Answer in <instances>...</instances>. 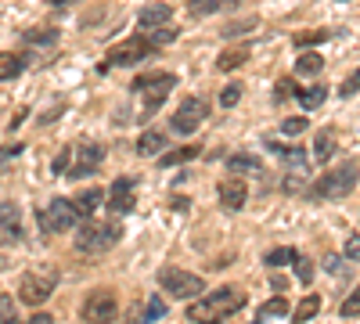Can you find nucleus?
<instances>
[{
    "label": "nucleus",
    "instance_id": "obj_6",
    "mask_svg": "<svg viewBox=\"0 0 360 324\" xmlns=\"http://www.w3.org/2000/svg\"><path fill=\"white\" fill-rule=\"evenodd\" d=\"M115 313H119V303H115L112 292H94V296H86L83 306H79V317L86 324H108V320H115Z\"/></svg>",
    "mask_w": 360,
    "mask_h": 324
},
{
    "label": "nucleus",
    "instance_id": "obj_44",
    "mask_svg": "<svg viewBox=\"0 0 360 324\" xmlns=\"http://www.w3.org/2000/svg\"><path fill=\"white\" fill-rule=\"evenodd\" d=\"M299 188H303V176H299V173L285 176V191H299Z\"/></svg>",
    "mask_w": 360,
    "mask_h": 324
},
{
    "label": "nucleus",
    "instance_id": "obj_11",
    "mask_svg": "<svg viewBox=\"0 0 360 324\" xmlns=\"http://www.w3.org/2000/svg\"><path fill=\"white\" fill-rule=\"evenodd\" d=\"M22 242V209L15 202H0V245Z\"/></svg>",
    "mask_w": 360,
    "mask_h": 324
},
{
    "label": "nucleus",
    "instance_id": "obj_21",
    "mask_svg": "<svg viewBox=\"0 0 360 324\" xmlns=\"http://www.w3.org/2000/svg\"><path fill=\"white\" fill-rule=\"evenodd\" d=\"M324 69V58L317 51H307V54H299V62H295V76H317Z\"/></svg>",
    "mask_w": 360,
    "mask_h": 324
},
{
    "label": "nucleus",
    "instance_id": "obj_24",
    "mask_svg": "<svg viewBox=\"0 0 360 324\" xmlns=\"http://www.w3.org/2000/svg\"><path fill=\"white\" fill-rule=\"evenodd\" d=\"M101 198H105V191H98V188H86V191H79V198H76V209L83 213V216H90L101 205Z\"/></svg>",
    "mask_w": 360,
    "mask_h": 324
},
{
    "label": "nucleus",
    "instance_id": "obj_16",
    "mask_svg": "<svg viewBox=\"0 0 360 324\" xmlns=\"http://www.w3.org/2000/svg\"><path fill=\"white\" fill-rule=\"evenodd\" d=\"M238 4H242V0H191L188 15L191 18H205V15H217V11H231Z\"/></svg>",
    "mask_w": 360,
    "mask_h": 324
},
{
    "label": "nucleus",
    "instance_id": "obj_5",
    "mask_svg": "<svg viewBox=\"0 0 360 324\" xmlns=\"http://www.w3.org/2000/svg\"><path fill=\"white\" fill-rule=\"evenodd\" d=\"M159 285L173 299H195L202 292V278L191 274V271H180V267H162L159 271Z\"/></svg>",
    "mask_w": 360,
    "mask_h": 324
},
{
    "label": "nucleus",
    "instance_id": "obj_14",
    "mask_svg": "<svg viewBox=\"0 0 360 324\" xmlns=\"http://www.w3.org/2000/svg\"><path fill=\"white\" fill-rule=\"evenodd\" d=\"M245 184L242 181H224L220 184V205H224V209H231V213H238V209H242V205H245Z\"/></svg>",
    "mask_w": 360,
    "mask_h": 324
},
{
    "label": "nucleus",
    "instance_id": "obj_32",
    "mask_svg": "<svg viewBox=\"0 0 360 324\" xmlns=\"http://www.w3.org/2000/svg\"><path fill=\"white\" fill-rule=\"evenodd\" d=\"M324 40H328L324 29H310V33H299L292 44H295V47H314V44H324Z\"/></svg>",
    "mask_w": 360,
    "mask_h": 324
},
{
    "label": "nucleus",
    "instance_id": "obj_22",
    "mask_svg": "<svg viewBox=\"0 0 360 324\" xmlns=\"http://www.w3.org/2000/svg\"><path fill=\"white\" fill-rule=\"evenodd\" d=\"M22 54H0V83H8L15 76H22Z\"/></svg>",
    "mask_w": 360,
    "mask_h": 324
},
{
    "label": "nucleus",
    "instance_id": "obj_33",
    "mask_svg": "<svg viewBox=\"0 0 360 324\" xmlns=\"http://www.w3.org/2000/svg\"><path fill=\"white\" fill-rule=\"evenodd\" d=\"M281 134H285V137H299V134H307V119H303V115H292V119H285V123H281Z\"/></svg>",
    "mask_w": 360,
    "mask_h": 324
},
{
    "label": "nucleus",
    "instance_id": "obj_25",
    "mask_svg": "<svg viewBox=\"0 0 360 324\" xmlns=\"http://www.w3.org/2000/svg\"><path fill=\"white\" fill-rule=\"evenodd\" d=\"M198 155H202V148H198V144H188V148H176V152H166L159 166H180V162H191V159H198Z\"/></svg>",
    "mask_w": 360,
    "mask_h": 324
},
{
    "label": "nucleus",
    "instance_id": "obj_43",
    "mask_svg": "<svg viewBox=\"0 0 360 324\" xmlns=\"http://www.w3.org/2000/svg\"><path fill=\"white\" fill-rule=\"evenodd\" d=\"M324 271L339 274V271H342V259H339V256H324Z\"/></svg>",
    "mask_w": 360,
    "mask_h": 324
},
{
    "label": "nucleus",
    "instance_id": "obj_45",
    "mask_svg": "<svg viewBox=\"0 0 360 324\" xmlns=\"http://www.w3.org/2000/svg\"><path fill=\"white\" fill-rule=\"evenodd\" d=\"M62 112H65V105H62V101H58L54 108H47V112L40 115V123H51V119H54V115H62Z\"/></svg>",
    "mask_w": 360,
    "mask_h": 324
},
{
    "label": "nucleus",
    "instance_id": "obj_36",
    "mask_svg": "<svg viewBox=\"0 0 360 324\" xmlns=\"http://www.w3.org/2000/svg\"><path fill=\"white\" fill-rule=\"evenodd\" d=\"M238 101H242V86H238V83H231V86H224V91H220V105L224 108H231Z\"/></svg>",
    "mask_w": 360,
    "mask_h": 324
},
{
    "label": "nucleus",
    "instance_id": "obj_37",
    "mask_svg": "<svg viewBox=\"0 0 360 324\" xmlns=\"http://www.w3.org/2000/svg\"><path fill=\"white\" fill-rule=\"evenodd\" d=\"M249 29H256V18H245V22H227V25H224V37H238V33H249Z\"/></svg>",
    "mask_w": 360,
    "mask_h": 324
},
{
    "label": "nucleus",
    "instance_id": "obj_34",
    "mask_svg": "<svg viewBox=\"0 0 360 324\" xmlns=\"http://www.w3.org/2000/svg\"><path fill=\"white\" fill-rule=\"evenodd\" d=\"M295 278L303 281V285H310V281H314V263H310L307 256H295Z\"/></svg>",
    "mask_w": 360,
    "mask_h": 324
},
{
    "label": "nucleus",
    "instance_id": "obj_31",
    "mask_svg": "<svg viewBox=\"0 0 360 324\" xmlns=\"http://www.w3.org/2000/svg\"><path fill=\"white\" fill-rule=\"evenodd\" d=\"M144 40L159 51V47H166V44H173V40H176V25H159L155 33H152V37H144Z\"/></svg>",
    "mask_w": 360,
    "mask_h": 324
},
{
    "label": "nucleus",
    "instance_id": "obj_20",
    "mask_svg": "<svg viewBox=\"0 0 360 324\" xmlns=\"http://www.w3.org/2000/svg\"><path fill=\"white\" fill-rule=\"evenodd\" d=\"M162 148H166V134H159V130H144L141 141H137V152L141 155H155Z\"/></svg>",
    "mask_w": 360,
    "mask_h": 324
},
{
    "label": "nucleus",
    "instance_id": "obj_23",
    "mask_svg": "<svg viewBox=\"0 0 360 324\" xmlns=\"http://www.w3.org/2000/svg\"><path fill=\"white\" fill-rule=\"evenodd\" d=\"M22 40H25L29 47H54V44H58V29H29Z\"/></svg>",
    "mask_w": 360,
    "mask_h": 324
},
{
    "label": "nucleus",
    "instance_id": "obj_7",
    "mask_svg": "<svg viewBox=\"0 0 360 324\" xmlns=\"http://www.w3.org/2000/svg\"><path fill=\"white\" fill-rule=\"evenodd\" d=\"M79 220H83V213L76 209V202H69V198H54L51 209L44 213V227L47 231H58V234L79 227Z\"/></svg>",
    "mask_w": 360,
    "mask_h": 324
},
{
    "label": "nucleus",
    "instance_id": "obj_28",
    "mask_svg": "<svg viewBox=\"0 0 360 324\" xmlns=\"http://www.w3.org/2000/svg\"><path fill=\"white\" fill-rule=\"evenodd\" d=\"M317 310H321V296H307L303 303H299V306L292 310V320H295V324H307Z\"/></svg>",
    "mask_w": 360,
    "mask_h": 324
},
{
    "label": "nucleus",
    "instance_id": "obj_47",
    "mask_svg": "<svg viewBox=\"0 0 360 324\" xmlns=\"http://www.w3.org/2000/svg\"><path fill=\"white\" fill-rule=\"evenodd\" d=\"M25 324H54V317L51 313H37V317H29Z\"/></svg>",
    "mask_w": 360,
    "mask_h": 324
},
{
    "label": "nucleus",
    "instance_id": "obj_48",
    "mask_svg": "<svg viewBox=\"0 0 360 324\" xmlns=\"http://www.w3.org/2000/svg\"><path fill=\"white\" fill-rule=\"evenodd\" d=\"M62 4H72V0H54V8H62Z\"/></svg>",
    "mask_w": 360,
    "mask_h": 324
},
{
    "label": "nucleus",
    "instance_id": "obj_41",
    "mask_svg": "<svg viewBox=\"0 0 360 324\" xmlns=\"http://www.w3.org/2000/svg\"><path fill=\"white\" fill-rule=\"evenodd\" d=\"M69 155H72V152H69V148H62V152H58V159H54V166H51V169H54V173H69V166H65V162H69Z\"/></svg>",
    "mask_w": 360,
    "mask_h": 324
},
{
    "label": "nucleus",
    "instance_id": "obj_4",
    "mask_svg": "<svg viewBox=\"0 0 360 324\" xmlns=\"http://www.w3.org/2000/svg\"><path fill=\"white\" fill-rule=\"evenodd\" d=\"M356 191V159H349L346 166H339L335 173L321 176V181L314 184V195L317 198H346Z\"/></svg>",
    "mask_w": 360,
    "mask_h": 324
},
{
    "label": "nucleus",
    "instance_id": "obj_12",
    "mask_svg": "<svg viewBox=\"0 0 360 324\" xmlns=\"http://www.w3.org/2000/svg\"><path fill=\"white\" fill-rule=\"evenodd\" d=\"M134 176H119V181L108 188V213L112 216H123L134 209Z\"/></svg>",
    "mask_w": 360,
    "mask_h": 324
},
{
    "label": "nucleus",
    "instance_id": "obj_27",
    "mask_svg": "<svg viewBox=\"0 0 360 324\" xmlns=\"http://www.w3.org/2000/svg\"><path fill=\"white\" fill-rule=\"evenodd\" d=\"M227 166H231V173H256V176L263 173V162L252 159V155H231Z\"/></svg>",
    "mask_w": 360,
    "mask_h": 324
},
{
    "label": "nucleus",
    "instance_id": "obj_42",
    "mask_svg": "<svg viewBox=\"0 0 360 324\" xmlns=\"http://www.w3.org/2000/svg\"><path fill=\"white\" fill-rule=\"evenodd\" d=\"M356 86H360V79H356V72H353V76L342 83V91H339V94H342V98H353V94H356Z\"/></svg>",
    "mask_w": 360,
    "mask_h": 324
},
{
    "label": "nucleus",
    "instance_id": "obj_38",
    "mask_svg": "<svg viewBox=\"0 0 360 324\" xmlns=\"http://www.w3.org/2000/svg\"><path fill=\"white\" fill-rule=\"evenodd\" d=\"M263 313H266V317H285V313H288V303H285L281 296H274L270 303H263Z\"/></svg>",
    "mask_w": 360,
    "mask_h": 324
},
{
    "label": "nucleus",
    "instance_id": "obj_35",
    "mask_svg": "<svg viewBox=\"0 0 360 324\" xmlns=\"http://www.w3.org/2000/svg\"><path fill=\"white\" fill-rule=\"evenodd\" d=\"M0 324H18V317H15V299H11V296H0Z\"/></svg>",
    "mask_w": 360,
    "mask_h": 324
},
{
    "label": "nucleus",
    "instance_id": "obj_8",
    "mask_svg": "<svg viewBox=\"0 0 360 324\" xmlns=\"http://www.w3.org/2000/svg\"><path fill=\"white\" fill-rule=\"evenodd\" d=\"M205 101L202 98H184L176 105V112H173V134H195L198 127H202V119H205Z\"/></svg>",
    "mask_w": 360,
    "mask_h": 324
},
{
    "label": "nucleus",
    "instance_id": "obj_1",
    "mask_svg": "<svg viewBox=\"0 0 360 324\" xmlns=\"http://www.w3.org/2000/svg\"><path fill=\"white\" fill-rule=\"evenodd\" d=\"M245 303L242 292H231V288H217L209 292V296H202L195 306H188V320L195 324H224L231 313H238Z\"/></svg>",
    "mask_w": 360,
    "mask_h": 324
},
{
    "label": "nucleus",
    "instance_id": "obj_17",
    "mask_svg": "<svg viewBox=\"0 0 360 324\" xmlns=\"http://www.w3.org/2000/svg\"><path fill=\"white\" fill-rule=\"evenodd\" d=\"M295 98H299V105H303L307 112H314V108H321V105H324L328 91H324L321 83H314V86H295Z\"/></svg>",
    "mask_w": 360,
    "mask_h": 324
},
{
    "label": "nucleus",
    "instance_id": "obj_18",
    "mask_svg": "<svg viewBox=\"0 0 360 324\" xmlns=\"http://www.w3.org/2000/svg\"><path fill=\"white\" fill-rule=\"evenodd\" d=\"M335 155V130H317V141H314V159L317 162H328Z\"/></svg>",
    "mask_w": 360,
    "mask_h": 324
},
{
    "label": "nucleus",
    "instance_id": "obj_30",
    "mask_svg": "<svg viewBox=\"0 0 360 324\" xmlns=\"http://www.w3.org/2000/svg\"><path fill=\"white\" fill-rule=\"evenodd\" d=\"M295 256H299L295 249H270L263 263L266 267H288V263H295Z\"/></svg>",
    "mask_w": 360,
    "mask_h": 324
},
{
    "label": "nucleus",
    "instance_id": "obj_46",
    "mask_svg": "<svg viewBox=\"0 0 360 324\" xmlns=\"http://www.w3.org/2000/svg\"><path fill=\"white\" fill-rule=\"evenodd\" d=\"M346 256H349V259H356V256H360V238H356V234H353L349 245H346Z\"/></svg>",
    "mask_w": 360,
    "mask_h": 324
},
{
    "label": "nucleus",
    "instance_id": "obj_29",
    "mask_svg": "<svg viewBox=\"0 0 360 324\" xmlns=\"http://www.w3.org/2000/svg\"><path fill=\"white\" fill-rule=\"evenodd\" d=\"M270 152L285 155V162H288L292 169H307V152H303V148H281V144H270Z\"/></svg>",
    "mask_w": 360,
    "mask_h": 324
},
{
    "label": "nucleus",
    "instance_id": "obj_19",
    "mask_svg": "<svg viewBox=\"0 0 360 324\" xmlns=\"http://www.w3.org/2000/svg\"><path fill=\"white\" fill-rule=\"evenodd\" d=\"M245 62H249V47H234V51H224L217 58V69L220 72H231V69H242Z\"/></svg>",
    "mask_w": 360,
    "mask_h": 324
},
{
    "label": "nucleus",
    "instance_id": "obj_13",
    "mask_svg": "<svg viewBox=\"0 0 360 324\" xmlns=\"http://www.w3.org/2000/svg\"><path fill=\"white\" fill-rule=\"evenodd\" d=\"M101 159H105V148H101V144H94V141L83 144V148H79V162L69 169V176H72V181H83V176L98 173V169H101Z\"/></svg>",
    "mask_w": 360,
    "mask_h": 324
},
{
    "label": "nucleus",
    "instance_id": "obj_10",
    "mask_svg": "<svg viewBox=\"0 0 360 324\" xmlns=\"http://www.w3.org/2000/svg\"><path fill=\"white\" fill-rule=\"evenodd\" d=\"M155 47L148 44L144 37H134V40H123L119 47H112V54H108V65H137V62H144L148 54H152Z\"/></svg>",
    "mask_w": 360,
    "mask_h": 324
},
{
    "label": "nucleus",
    "instance_id": "obj_26",
    "mask_svg": "<svg viewBox=\"0 0 360 324\" xmlns=\"http://www.w3.org/2000/svg\"><path fill=\"white\" fill-rule=\"evenodd\" d=\"M166 313V306H162V299L159 296H152V299H148V306L141 310V313H134L130 317V324H152L155 317H162Z\"/></svg>",
    "mask_w": 360,
    "mask_h": 324
},
{
    "label": "nucleus",
    "instance_id": "obj_40",
    "mask_svg": "<svg viewBox=\"0 0 360 324\" xmlns=\"http://www.w3.org/2000/svg\"><path fill=\"white\" fill-rule=\"evenodd\" d=\"M356 313H360V296H356V292H353V296H349V299L342 303V317H349V320H353Z\"/></svg>",
    "mask_w": 360,
    "mask_h": 324
},
{
    "label": "nucleus",
    "instance_id": "obj_39",
    "mask_svg": "<svg viewBox=\"0 0 360 324\" xmlns=\"http://www.w3.org/2000/svg\"><path fill=\"white\" fill-rule=\"evenodd\" d=\"M288 94H295V83H292V79H281V83L274 86V101H285Z\"/></svg>",
    "mask_w": 360,
    "mask_h": 324
},
{
    "label": "nucleus",
    "instance_id": "obj_15",
    "mask_svg": "<svg viewBox=\"0 0 360 324\" xmlns=\"http://www.w3.org/2000/svg\"><path fill=\"white\" fill-rule=\"evenodd\" d=\"M169 18H173V8H169V4H144L141 15H137L141 29H159V25H166Z\"/></svg>",
    "mask_w": 360,
    "mask_h": 324
},
{
    "label": "nucleus",
    "instance_id": "obj_9",
    "mask_svg": "<svg viewBox=\"0 0 360 324\" xmlns=\"http://www.w3.org/2000/svg\"><path fill=\"white\" fill-rule=\"evenodd\" d=\"M51 292H54V278H47V274H25L22 288H18V299L25 306H44L51 299Z\"/></svg>",
    "mask_w": 360,
    "mask_h": 324
},
{
    "label": "nucleus",
    "instance_id": "obj_2",
    "mask_svg": "<svg viewBox=\"0 0 360 324\" xmlns=\"http://www.w3.org/2000/svg\"><path fill=\"white\" fill-rule=\"evenodd\" d=\"M119 238H123V227H119V223L86 220V223L76 231V249H79V252H105V249H112Z\"/></svg>",
    "mask_w": 360,
    "mask_h": 324
},
{
    "label": "nucleus",
    "instance_id": "obj_3",
    "mask_svg": "<svg viewBox=\"0 0 360 324\" xmlns=\"http://www.w3.org/2000/svg\"><path fill=\"white\" fill-rule=\"evenodd\" d=\"M176 86L173 72H155V76H141L134 79V91H144V115H155L166 105V94Z\"/></svg>",
    "mask_w": 360,
    "mask_h": 324
}]
</instances>
